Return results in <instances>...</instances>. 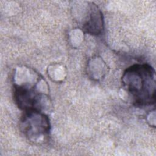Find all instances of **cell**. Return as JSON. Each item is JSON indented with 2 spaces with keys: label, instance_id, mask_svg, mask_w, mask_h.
I'll return each mask as SVG.
<instances>
[{
  "label": "cell",
  "instance_id": "cell-1",
  "mask_svg": "<svg viewBox=\"0 0 156 156\" xmlns=\"http://www.w3.org/2000/svg\"><path fill=\"white\" fill-rule=\"evenodd\" d=\"M121 82L124 88L138 106L152 105L155 101V73L146 63L135 64L123 73Z\"/></svg>",
  "mask_w": 156,
  "mask_h": 156
},
{
  "label": "cell",
  "instance_id": "cell-2",
  "mask_svg": "<svg viewBox=\"0 0 156 156\" xmlns=\"http://www.w3.org/2000/svg\"><path fill=\"white\" fill-rule=\"evenodd\" d=\"M20 129L29 140L38 141L46 137L50 132L49 119L40 110L25 111L20 120Z\"/></svg>",
  "mask_w": 156,
  "mask_h": 156
},
{
  "label": "cell",
  "instance_id": "cell-3",
  "mask_svg": "<svg viewBox=\"0 0 156 156\" xmlns=\"http://www.w3.org/2000/svg\"><path fill=\"white\" fill-rule=\"evenodd\" d=\"M14 99L20 108L25 111L38 110L41 111L43 95L37 91L34 87L27 85H15Z\"/></svg>",
  "mask_w": 156,
  "mask_h": 156
},
{
  "label": "cell",
  "instance_id": "cell-4",
  "mask_svg": "<svg viewBox=\"0 0 156 156\" xmlns=\"http://www.w3.org/2000/svg\"><path fill=\"white\" fill-rule=\"evenodd\" d=\"M90 5L87 20L83 28L91 35H99L104 29L102 13L96 4L91 3Z\"/></svg>",
  "mask_w": 156,
  "mask_h": 156
}]
</instances>
